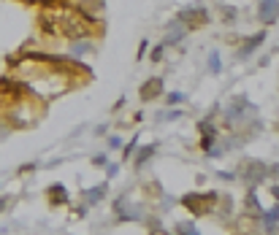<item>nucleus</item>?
Returning <instances> with one entry per match:
<instances>
[{"instance_id": "nucleus-9", "label": "nucleus", "mask_w": 279, "mask_h": 235, "mask_svg": "<svg viewBox=\"0 0 279 235\" xmlns=\"http://www.w3.org/2000/svg\"><path fill=\"white\" fill-rule=\"evenodd\" d=\"M106 190H109V186H106V184H98V186H92V190L82 192V200H84V206H95V203H101V200L106 198Z\"/></svg>"}, {"instance_id": "nucleus-2", "label": "nucleus", "mask_w": 279, "mask_h": 235, "mask_svg": "<svg viewBox=\"0 0 279 235\" xmlns=\"http://www.w3.org/2000/svg\"><path fill=\"white\" fill-rule=\"evenodd\" d=\"M179 22L184 24V30H198V28H203V24L209 22V14H206V8L192 6V8H184L182 14H179Z\"/></svg>"}, {"instance_id": "nucleus-8", "label": "nucleus", "mask_w": 279, "mask_h": 235, "mask_svg": "<svg viewBox=\"0 0 279 235\" xmlns=\"http://www.w3.org/2000/svg\"><path fill=\"white\" fill-rule=\"evenodd\" d=\"M114 211H117V219H138V216H141V214H138L136 208H130L128 198H117Z\"/></svg>"}, {"instance_id": "nucleus-4", "label": "nucleus", "mask_w": 279, "mask_h": 235, "mask_svg": "<svg viewBox=\"0 0 279 235\" xmlns=\"http://www.w3.org/2000/svg\"><path fill=\"white\" fill-rule=\"evenodd\" d=\"M257 19H260L263 24H274L276 19H279V0H260Z\"/></svg>"}, {"instance_id": "nucleus-6", "label": "nucleus", "mask_w": 279, "mask_h": 235, "mask_svg": "<svg viewBox=\"0 0 279 235\" xmlns=\"http://www.w3.org/2000/svg\"><path fill=\"white\" fill-rule=\"evenodd\" d=\"M155 152H157V144H147V146H141L138 152H133V157H130V160H133V165H136V170H141L144 162H149Z\"/></svg>"}, {"instance_id": "nucleus-17", "label": "nucleus", "mask_w": 279, "mask_h": 235, "mask_svg": "<svg viewBox=\"0 0 279 235\" xmlns=\"http://www.w3.org/2000/svg\"><path fill=\"white\" fill-rule=\"evenodd\" d=\"M209 62H211V70H214V73H220V70H222V65H220V54H217V52H211V54H209Z\"/></svg>"}, {"instance_id": "nucleus-3", "label": "nucleus", "mask_w": 279, "mask_h": 235, "mask_svg": "<svg viewBox=\"0 0 279 235\" xmlns=\"http://www.w3.org/2000/svg\"><path fill=\"white\" fill-rule=\"evenodd\" d=\"M165 92V82L160 76H152L147 78V82L141 84V90H138V98L144 100V103H152V100H157Z\"/></svg>"}, {"instance_id": "nucleus-25", "label": "nucleus", "mask_w": 279, "mask_h": 235, "mask_svg": "<svg viewBox=\"0 0 279 235\" xmlns=\"http://www.w3.org/2000/svg\"><path fill=\"white\" fill-rule=\"evenodd\" d=\"M109 146H111V149H119V146H122V138H109Z\"/></svg>"}, {"instance_id": "nucleus-14", "label": "nucleus", "mask_w": 279, "mask_h": 235, "mask_svg": "<svg viewBox=\"0 0 279 235\" xmlns=\"http://www.w3.org/2000/svg\"><path fill=\"white\" fill-rule=\"evenodd\" d=\"M260 41H265V32H257V36H252L249 41H247V46H244V49H241V54L247 57L252 49H257V46H260Z\"/></svg>"}, {"instance_id": "nucleus-26", "label": "nucleus", "mask_w": 279, "mask_h": 235, "mask_svg": "<svg viewBox=\"0 0 279 235\" xmlns=\"http://www.w3.org/2000/svg\"><path fill=\"white\" fill-rule=\"evenodd\" d=\"M6 203H9V200H6V198H0V214H3V208H6Z\"/></svg>"}, {"instance_id": "nucleus-20", "label": "nucleus", "mask_w": 279, "mask_h": 235, "mask_svg": "<svg viewBox=\"0 0 279 235\" xmlns=\"http://www.w3.org/2000/svg\"><path fill=\"white\" fill-rule=\"evenodd\" d=\"M165 100H168L171 106H176V103H182V100H184V95H182V92H171V95L165 98Z\"/></svg>"}, {"instance_id": "nucleus-15", "label": "nucleus", "mask_w": 279, "mask_h": 235, "mask_svg": "<svg viewBox=\"0 0 279 235\" xmlns=\"http://www.w3.org/2000/svg\"><path fill=\"white\" fill-rule=\"evenodd\" d=\"M136 146H138V136L128 140V146H125V152H122V162H128V160L133 157V152H136Z\"/></svg>"}, {"instance_id": "nucleus-24", "label": "nucleus", "mask_w": 279, "mask_h": 235, "mask_svg": "<svg viewBox=\"0 0 279 235\" xmlns=\"http://www.w3.org/2000/svg\"><path fill=\"white\" fill-rule=\"evenodd\" d=\"M117 170H119L117 165H106V176H109V178H114V176H117Z\"/></svg>"}, {"instance_id": "nucleus-1", "label": "nucleus", "mask_w": 279, "mask_h": 235, "mask_svg": "<svg viewBox=\"0 0 279 235\" xmlns=\"http://www.w3.org/2000/svg\"><path fill=\"white\" fill-rule=\"evenodd\" d=\"M179 203L187 208L192 216H206V214H211L217 208L220 194H217V192H190V194H184Z\"/></svg>"}, {"instance_id": "nucleus-5", "label": "nucleus", "mask_w": 279, "mask_h": 235, "mask_svg": "<svg viewBox=\"0 0 279 235\" xmlns=\"http://www.w3.org/2000/svg\"><path fill=\"white\" fill-rule=\"evenodd\" d=\"M46 200L52 206H71V194L65 190V184H49L46 186Z\"/></svg>"}, {"instance_id": "nucleus-13", "label": "nucleus", "mask_w": 279, "mask_h": 235, "mask_svg": "<svg viewBox=\"0 0 279 235\" xmlns=\"http://www.w3.org/2000/svg\"><path fill=\"white\" fill-rule=\"evenodd\" d=\"M263 216H265V219H263V222H265V230L271 232V230H274V227L279 224V206H276V208H271V211H265Z\"/></svg>"}, {"instance_id": "nucleus-12", "label": "nucleus", "mask_w": 279, "mask_h": 235, "mask_svg": "<svg viewBox=\"0 0 279 235\" xmlns=\"http://www.w3.org/2000/svg\"><path fill=\"white\" fill-rule=\"evenodd\" d=\"M87 52H92V44H90V38H76L74 44H71V57H84Z\"/></svg>"}, {"instance_id": "nucleus-7", "label": "nucleus", "mask_w": 279, "mask_h": 235, "mask_svg": "<svg viewBox=\"0 0 279 235\" xmlns=\"http://www.w3.org/2000/svg\"><path fill=\"white\" fill-rule=\"evenodd\" d=\"M184 32H187V30H184V24L179 22V19H174V22L168 24V36L163 38V46H174L176 41H182Z\"/></svg>"}, {"instance_id": "nucleus-19", "label": "nucleus", "mask_w": 279, "mask_h": 235, "mask_svg": "<svg viewBox=\"0 0 279 235\" xmlns=\"http://www.w3.org/2000/svg\"><path fill=\"white\" fill-rule=\"evenodd\" d=\"M92 165H95V168H106V165H109V157H106V154H95V157H92Z\"/></svg>"}, {"instance_id": "nucleus-23", "label": "nucleus", "mask_w": 279, "mask_h": 235, "mask_svg": "<svg viewBox=\"0 0 279 235\" xmlns=\"http://www.w3.org/2000/svg\"><path fill=\"white\" fill-rule=\"evenodd\" d=\"M147 41H141V46H138V52H136V60H144V54H147Z\"/></svg>"}, {"instance_id": "nucleus-22", "label": "nucleus", "mask_w": 279, "mask_h": 235, "mask_svg": "<svg viewBox=\"0 0 279 235\" xmlns=\"http://www.w3.org/2000/svg\"><path fill=\"white\" fill-rule=\"evenodd\" d=\"M28 170H36V162H25V165L19 168L17 173H19V176H25V173H28Z\"/></svg>"}, {"instance_id": "nucleus-21", "label": "nucleus", "mask_w": 279, "mask_h": 235, "mask_svg": "<svg viewBox=\"0 0 279 235\" xmlns=\"http://www.w3.org/2000/svg\"><path fill=\"white\" fill-rule=\"evenodd\" d=\"M163 49H165L163 44L157 46V49H152V62H160V57H163Z\"/></svg>"}, {"instance_id": "nucleus-27", "label": "nucleus", "mask_w": 279, "mask_h": 235, "mask_svg": "<svg viewBox=\"0 0 279 235\" xmlns=\"http://www.w3.org/2000/svg\"><path fill=\"white\" fill-rule=\"evenodd\" d=\"M152 235H168V232H163V230H155V232H152Z\"/></svg>"}, {"instance_id": "nucleus-11", "label": "nucleus", "mask_w": 279, "mask_h": 235, "mask_svg": "<svg viewBox=\"0 0 279 235\" xmlns=\"http://www.w3.org/2000/svg\"><path fill=\"white\" fill-rule=\"evenodd\" d=\"M244 111H247V98H238V100H233V103L228 106V111H225V114H228V119H233V122H236V119L244 116Z\"/></svg>"}, {"instance_id": "nucleus-10", "label": "nucleus", "mask_w": 279, "mask_h": 235, "mask_svg": "<svg viewBox=\"0 0 279 235\" xmlns=\"http://www.w3.org/2000/svg\"><path fill=\"white\" fill-rule=\"evenodd\" d=\"M244 168L249 170V173H247V181H252V184H257V181L265 176V170H268V168H265L263 162H257V160H255V162H247Z\"/></svg>"}, {"instance_id": "nucleus-16", "label": "nucleus", "mask_w": 279, "mask_h": 235, "mask_svg": "<svg viewBox=\"0 0 279 235\" xmlns=\"http://www.w3.org/2000/svg\"><path fill=\"white\" fill-rule=\"evenodd\" d=\"M176 235H201V232H198L192 224H187V222H182V224L176 227Z\"/></svg>"}, {"instance_id": "nucleus-18", "label": "nucleus", "mask_w": 279, "mask_h": 235, "mask_svg": "<svg viewBox=\"0 0 279 235\" xmlns=\"http://www.w3.org/2000/svg\"><path fill=\"white\" fill-rule=\"evenodd\" d=\"M179 114H182V111H163V114H157V119H160V122H163V119H165V122H171V119H179Z\"/></svg>"}]
</instances>
